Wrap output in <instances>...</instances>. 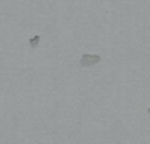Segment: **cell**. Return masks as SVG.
I'll list each match as a JSON object with an SVG mask.
<instances>
[{
	"label": "cell",
	"mask_w": 150,
	"mask_h": 144,
	"mask_svg": "<svg viewBox=\"0 0 150 144\" xmlns=\"http://www.w3.org/2000/svg\"><path fill=\"white\" fill-rule=\"evenodd\" d=\"M101 61V57L98 56V54H90V53H85L82 54L81 57V66L82 67H91L96 65V63H98Z\"/></svg>",
	"instance_id": "obj_1"
},
{
	"label": "cell",
	"mask_w": 150,
	"mask_h": 144,
	"mask_svg": "<svg viewBox=\"0 0 150 144\" xmlns=\"http://www.w3.org/2000/svg\"><path fill=\"white\" fill-rule=\"evenodd\" d=\"M39 43H40V36L39 34H37L29 39V46H30L32 48H37L39 46Z\"/></svg>",
	"instance_id": "obj_2"
}]
</instances>
